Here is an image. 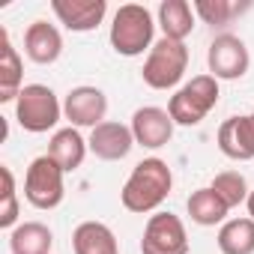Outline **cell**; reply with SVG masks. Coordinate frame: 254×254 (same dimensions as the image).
Masks as SVG:
<instances>
[{
    "mask_svg": "<svg viewBox=\"0 0 254 254\" xmlns=\"http://www.w3.org/2000/svg\"><path fill=\"white\" fill-rule=\"evenodd\" d=\"M245 209H248V218L254 221V189H251V194H248V200H245Z\"/></svg>",
    "mask_w": 254,
    "mask_h": 254,
    "instance_id": "obj_25",
    "label": "cell"
},
{
    "mask_svg": "<svg viewBox=\"0 0 254 254\" xmlns=\"http://www.w3.org/2000/svg\"><path fill=\"white\" fill-rule=\"evenodd\" d=\"M51 12L57 15V21L66 30L90 33L105 21L108 3L105 0H51Z\"/></svg>",
    "mask_w": 254,
    "mask_h": 254,
    "instance_id": "obj_13",
    "label": "cell"
},
{
    "mask_svg": "<svg viewBox=\"0 0 254 254\" xmlns=\"http://www.w3.org/2000/svg\"><path fill=\"white\" fill-rule=\"evenodd\" d=\"M87 144H90V153L102 162H120L132 153V147H138L132 126H123L114 120H105L102 126H96L87 138Z\"/></svg>",
    "mask_w": 254,
    "mask_h": 254,
    "instance_id": "obj_12",
    "label": "cell"
},
{
    "mask_svg": "<svg viewBox=\"0 0 254 254\" xmlns=\"http://www.w3.org/2000/svg\"><path fill=\"white\" fill-rule=\"evenodd\" d=\"M132 135H135V144L144 147V150H162L168 147V141L174 138V117L165 111V108H156V105H144L132 114Z\"/></svg>",
    "mask_w": 254,
    "mask_h": 254,
    "instance_id": "obj_10",
    "label": "cell"
},
{
    "mask_svg": "<svg viewBox=\"0 0 254 254\" xmlns=\"http://www.w3.org/2000/svg\"><path fill=\"white\" fill-rule=\"evenodd\" d=\"M72 251L75 254H120L117 236L105 221H81L72 230Z\"/></svg>",
    "mask_w": 254,
    "mask_h": 254,
    "instance_id": "obj_18",
    "label": "cell"
},
{
    "mask_svg": "<svg viewBox=\"0 0 254 254\" xmlns=\"http://www.w3.org/2000/svg\"><path fill=\"white\" fill-rule=\"evenodd\" d=\"M171 189H174V174H171L168 162L159 156H150L132 168L129 180H126V186L120 191V203L135 215L159 212V206L168 200Z\"/></svg>",
    "mask_w": 254,
    "mask_h": 254,
    "instance_id": "obj_1",
    "label": "cell"
},
{
    "mask_svg": "<svg viewBox=\"0 0 254 254\" xmlns=\"http://www.w3.org/2000/svg\"><path fill=\"white\" fill-rule=\"evenodd\" d=\"M209 189H212L230 209L239 206V203H245L248 194H251V189H248V183H245V177H242L239 171H221V174H215V180L209 183Z\"/></svg>",
    "mask_w": 254,
    "mask_h": 254,
    "instance_id": "obj_23",
    "label": "cell"
},
{
    "mask_svg": "<svg viewBox=\"0 0 254 254\" xmlns=\"http://www.w3.org/2000/svg\"><path fill=\"white\" fill-rule=\"evenodd\" d=\"M218 81L206 72V75H194L191 81H186L168 102V114L174 117L177 126H200L206 120V114L218 105Z\"/></svg>",
    "mask_w": 254,
    "mask_h": 254,
    "instance_id": "obj_3",
    "label": "cell"
},
{
    "mask_svg": "<svg viewBox=\"0 0 254 254\" xmlns=\"http://www.w3.org/2000/svg\"><path fill=\"white\" fill-rule=\"evenodd\" d=\"M0 180H3V191H0V227L15 230L18 227V191H15V177L9 165H0Z\"/></svg>",
    "mask_w": 254,
    "mask_h": 254,
    "instance_id": "obj_24",
    "label": "cell"
},
{
    "mask_svg": "<svg viewBox=\"0 0 254 254\" xmlns=\"http://www.w3.org/2000/svg\"><path fill=\"white\" fill-rule=\"evenodd\" d=\"M218 150L233 159V162H251L254 159V111L251 114H239V117H227L218 126Z\"/></svg>",
    "mask_w": 254,
    "mask_h": 254,
    "instance_id": "obj_11",
    "label": "cell"
},
{
    "mask_svg": "<svg viewBox=\"0 0 254 254\" xmlns=\"http://www.w3.org/2000/svg\"><path fill=\"white\" fill-rule=\"evenodd\" d=\"M186 209H189V218H191L194 224H200V227L224 224V221H227V212H230V206H227L209 186L191 191V197L186 200Z\"/></svg>",
    "mask_w": 254,
    "mask_h": 254,
    "instance_id": "obj_19",
    "label": "cell"
},
{
    "mask_svg": "<svg viewBox=\"0 0 254 254\" xmlns=\"http://www.w3.org/2000/svg\"><path fill=\"white\" fill-rule=\"evenodd\" d=\"M141 254H189L183 218L174 212H153L141 236Z\"/></svg>",
    "mask_w": 254,
    "mask_h": 254,
    "instance_id": "obj_7",
    "label": "cell"
},
{
    "mask_svg": "<svg viewBox=\"0 0 254 254\" xmlns=\"http://www.w3.org/2000/svg\"><path fill=\"white\" fill-rule=\"evenodd\" d=\"M24 54L33 63H39V66L57 63L60 54H63V36H60V30L54 24L42 21V18L33 21V24H27V30H24Z\"/></svg>",
    "mask_w": 254,
    "mask_h": 254,
    "instance_id": "obj_14",
    "label": "cell"
},
{
    "mask_svg": "<svg viewBox=\"0 0 254 254\" xmlns=\"http://www.w3.org/2000/svg\"><path fill=\"white\" fill-rule=\"evenodd\" d=\"M194 15L209 24L212 30L215 27H227L236 15H242L248 9V3H233V0H194Z\"/></svg>",
    "mask_w": 254,
    "mask_h": 254,
    "instance_id": "obj_22",
    "label": "cell"
},
{
    "mask_svg": "<svg viewBox=\"0 0 254 254\" xmlns=\"http://www.w3.org/2000/svg\"><path fill=\"white\" fill-rule=\"evenodd\" d=\"M24 90V63L9 42L6 27H0V102H15Z\"/></svg>",
    "mask_w": 254,
    "mask_h": 254,
    "instance_id": "obj_16",
    "label": "cell"
},
{
    "mask_svg": "<svg viewBox=\"0 0 254 254\" xmlns=\"http://www.w3.org/2000/svg\"><path fill=\"white\" fill-rule=\"evenodd\" d=\"M159 27L165 33V39H174V42H186L194 30V6L189 0H162L159 3Z\"/></svg>",
    "mask_w": 254,
    "mask_h": 254,
    "instance_id": "obj_17",
    "label": "cell"
},
{
    "mask_svg": "<svg viewBox=\"0 0 254 254\" xmlns=\"http://www.w3.org/2000/svg\"><path fill=\"white\" fill-rule=\"evenodd\" d=\"M218 251L221 254H254V221L251 218H227L218 227Z\"/></svg>",
    "mask_w": 254,
    "mask_h": 254,
    "instance_id": "obj_21",
    "label": "cell"
},
{
    "mask_svg": "<svg viewBox=\"0 0 254 254\" xmlns=\"http://www.w3.org/2000/svg\"><path fill=\"white\" fill-rule=\"evenodd\" d=\"M66 171L45 153L36 156L24 174V197L30 206L36 209H57L66 197V186H63Z\"/></svg>",
    "mask_w": 254,
    "mask_h": 254,
    "instance_id": "obj_6",
    "label": "cell"
},
{
    "mask_svg": "<svg viewBox=\"0 0 254 254\" xmlns=\"http://www.w3.org/2000/svg\"><path fill=\"white\" fill-rule=\"evenodd\" d=\"M90 153V144L84 141V135L75 129V126H66V129H57L48 141V156L66 171V174H75L84 159Z\"/></svg>",
    "mask_w": 254,
    "mask_h": 254,
    "instance_id": "obj_15",
    "label": "cell"
},
{
    "mask_svg": "<svg viewBox=\"0 0 254 254\" xmlns=\"http://www.w3.org/2000/svg\"><path fill=\"white\" fill-rule=\"evenodd\" d=\"M9 248L12 254H51L54 233L42 221H24L15 230H9Z\"/></svg>",
    "mask_w": 254,
    "mask_h": 254,
    "instance_id": "obj_20",
    "label": "cell"
},
{
    "mask_svg": "<svg viewBox=\"0 0 254 254\" xmlns=\"http://www.w3.org/2000/svg\"><path fill=\"white\" fill-rule=\"evenodd\" d=\"M63 117V105L57 93L45 84H24V90L15 99V120L24 132L42 135L51 132Z\"/></svg>",
    "mask_w": 254,
    "mask_h": 254,
    "instance_id": "obj_4",
    "label": "cell"
},
{
    "mask_svg": "<svg viewBox=\"0 0 254 254\" xmlns=\"http://www.w3.org/2000/svg\"><path fill=\"white\" fill-rule=\"evenodd\" d=\"M206 66H209V75L215 81H239L248 72V66H251L248 45L239 36H233V33H218L209 42Z\"/></svg>",
    "mask_w": 254,
    "mask_h": 254,
    "instance_id": "obj_8",
    "label": "cell"
},
{
    "mask_svg": "<svg viewBox=\"0 0 254 254\" xmlns=\"http://www.w3.org/2000/svg\"><path fill=\"white\" fill-rule=\"evenodd\" d=\"M186 69H189V48H186V42H174V39L162 36L150 48V54L144 60V69H141V78L153 90H171V87H177L183 81Z\"/></svg>",
    "mask_w": 254,
    "mask_h": 254,
    "instance_id": "obj_5",
    "label": "cell"
},
{
    "mask_svg": "<svg viewBox=\"0 0 254 254\" xmlns=\"http://www.w3.org/2000/svg\"><path fill=\"white\" fill-rule=\"evenodd\" d=\"M153 36H156V18H153V12L147 6L123 3L114 12L108 39H111V48L120 57H141L144 51L150 54V48L156 45Z\"/></svg>",
    "mask_w": 254,
    "mask_h": 254,
    "instance_id": "obj_2",
    "label": "cell"
},
{
    "mask_svg": "<svg viewBox=\"0 0 254 254\" xmlns=\"http://www.w3.org/2000/svg\"><path fill=\"white\" fill-rule=\"evenodd\" d=\"M105 114H108V96L99 87L81 84V87H72L63 99V117L75 129H90L93 132L96 126L105 123Z\"/></svg>",
    "mask_w": 254,
    "mask_h": 254,
    "instance_id": "obj_9",
    "label": "cell"
}]
</instances>
